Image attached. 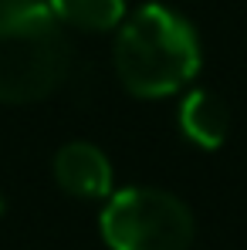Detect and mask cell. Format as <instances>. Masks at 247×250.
<instances>
[{
  "label": "cell",
  "instance_id": "6da1fadb",
  "mask_svg": "<svg viewBox=\"0 0 247 250\" xmlns=\"http://www.w3.org/2000/svg\"><path fill=\"white\" fill-rule=\"evenodd\" d=\"M112 64L129 95L166 98L197 78L200 38L176 10L163 3H146L122 21Z\"/></svg>",
  "mask_w": 247,
  "mask_h": 250
},
{
  "label": "cell",
  "instance_id": "7a4b0ae2",
  "mask_svg": "<svg viewBox=\"0 0 247 250\" xmlns=\"http://www.w3.org/2000/svg\"><path fill=\"white\" fill-rule=\"evenodd\" d=\"M68 71L71 44L47 0H0V105L41 102Z\"/></svg>",
  "mask_w": 247,
  "mask_h": 250
},
{
  "label": "cell",
  "instance_id": "3957f363",
  "mask_svg": "<svg viewBox=\"0 0 247 250\" xmlns=\"http://www.w3.org/2000/svg\"><path fill=\"white\" fill-rule=\"evenodd\" d=\"M109 250H190L193 213L190 207L153 186H129L105 200L98 220Z\"/></svg>",
  "mask_w": 247,
  "mask_h": 250
},
{
  "label": "cell",
  "instance_id": "277c9868",
  "mask_svg": "<svg viewBox=\"0 0 247 250\" xmlns=\"http://www.w3.org/2000/svg\"><path fill=\"white\" fill-rule=\"evenodd\" d=\"M54 179L75 200H109L112 196V163L91 142H68L54 156Z\"/></svg>",
  "mask_w": 247,
  "mask_h": 250
},
{
  "label": "cell",
  "instance_id": "5b68a950",
  "mask_svg": "<svg viewBox=\"0 0 247 250\" xmlns=\"http://www.w3.org/2000/svg\"><path fill=\"white\" fill-rule=\"evenodd\" d=\"M180 132L186 142H193L197 149H220L227 142V132H230V112H227V102L217 98L213 91H190L180 105Z\"/></svg>",
  "mask_w": 247,
  "mask_h": 250
},
{
  "label": "cell",
  "instance_id": "8992f818",
  "mask_svg": "<svg viewBox=\"0 0 247 250\" xmlns=\"http://www.w3.org/2000/svg\"><path fill=\"white\" fill-rule=\"evenodd\" d=\"M51 14L65 27L78 31H112L125 21V0H47Z\"/></svg>",
  "mask_w": 247,
  "mask_h": 250
},
{
  "label": "cell",
  "instance_id": "52a82bcc",
  "mask_svg": "<svg viewBox=\"0 0 247 250\" xmlns=\"http://www.w3.org/2000/svg\"><path fill=\"white\" fill-rule=\"evenodd\" d=\"M0 209H3V200H0Z\"/></svg>",
  "mask_w": 247,
  "mask_h": 250
}]
</instances>
